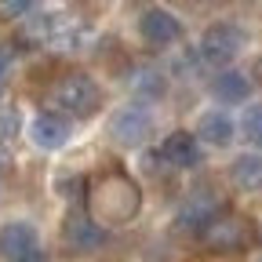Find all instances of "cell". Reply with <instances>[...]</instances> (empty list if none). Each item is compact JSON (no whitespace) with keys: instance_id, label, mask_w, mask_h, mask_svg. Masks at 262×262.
Returning <instances> with one entry per match:
<instances>
[{"instance_id":"cell-7","label":"cell","mask_w":262,"mask_h":262,"mask_svg":"<svg viewBox=\"0 0 262 262\" xmlns=\"http://www.w3.org/2000/svg\"><path fill=\"white\" fill-rule=\"evenodd\" d=\"M110 131H113V139L120 146H139V142H146V135L153 131V117L142 106H127V110L113 113Z\"/></svg>"},{"instance_id":"cell-3","label":"cell","mask_w":262,"mask_h":262,"mask_svg":"<svg viewBox=\"0 0 262 262\" xmlns=\"http://www.w3.org/2000/svg\"><path fill=\"white\" fill-rule=\"evenodd\" d=\"M248 44V33L233 22H215L204 29V37H201V48H196V55H201V62L208 66H229Z\"/></svg>"},{"instance_id":"cell-14","label":"cell","mask_w":262,"mask_h":262,"mask_svg":"<svg viewBox=\"0 0 262 262\" xmlns=\"http://www.w3.org/2000/svg\"><path fill=\"white\" fill-rule=\"evenodd\" d=\"M211 91H215L219 102H244L251 95V80L244 73H237V70H226V73H219L211 80Z\"/></svg>"},{"instance_id":"cell-6","label":"cell","mask_w":262,"mask_h":262,"mask_svg":"<svg viewBox=\"0 0 262 262\" xmlns=\"http://www.w3.org/2000/svg\"><path fill=\"white\" fill-rule=\"evenodd\" d=\"M40 251V241H37V229L29 222H8L0 229V255L8 262H26Z\"/></svg>"},{"instance_id":"cell-9","label":"cell","mask_w":262,"mask_h":262,"mask_svg":"<svg viewBox=\"0 0 262 262\" xmlns=\"http://www.w3.org/2000/svg\"><path fill=\"white\" fill-rule=\"evenodd\" d=\"M29 139L40 149H62L66 142H70V120L58 117V113H40L29 124Z\"/></svg>"},{"instance_id":"cell-18","label":"cell","mask_w":262,"mask_h":262,"mask_svg":"<svg viewBox=\"0 0 262 262\" xmlns=\"http://www.w3.org/2000/svg\"><path fill=\"white\" fill-rule=\"evenodd\" d=\"M8 66H11V48H0V80H4Z\"/></svg>"},{"instance_id":"cell-16","label":"cell","mask_w":262,"mask_h":262,"mask_svg":"<svg viewBox=\"0 0 262 262\" xmlns=\"http://www.w3.org/2000/svg\"><path fill=\"white\" fill-rule=\"evenodd\" d=\"M135 91L157 98V95H164V77H160L157 70H139V73H135Z\"/></svg>"},{"instance_id":"cell-17","label":"cell","mask_w":262,"mask_h":262,"mask_svg":"<svg viewBox=\"0 0 262 262\" xmlns=\"http://www.w3.org/2000/svg\"><path fill=\"white\" fill-rule=\"evenodd\" d=\"M0 15H29V4H0Z\"/></svg>"},{"instance_id":"cell-5","label":"cell","mask_w":262,"mask_h":262,"mask_svg":"<svg viewBox=\"0 0 262 262\" xmlns=\"http://www.w3.org/2000/svg\"><path fill=\"white\" fill-rule=\"evenodd\" d=\"M139 33H142V40L149 48H168V44L182 40V22L164 8H149L139 18Z\"/></svg>"},{"instance_id":"cell-2","label":"cell","mask_w":262,"mask_h":262,"mask_svg":"<svg viewBox=\"0 0 262 262\" xmlns=\"http://www.w3.org/2000/svg\"><path fill=\"white\" fill-rule=\"evenodd\" d=\"M51 106L62 110V113H73V117H91L98 110V102H102V91H98V84L88 77V73H66L55 80L51 88Z\"/></svg>"},{"instance_id":"cell-13","label":"cell","mask_w":262,"mask_h":262,"mask_svg":"<svg viewBox=\"0 0 262 262\" xmlns=\"http://www.w3.org/2000/svg\"><path fill=\"white\" fill-rule=\"evenodd\" d=\"M196 139H204L211 146H229V139H233V120L226 113H219V110H211V113H204L196 120Z\"/></svg>"},{"instance_id":"cell-11","label":"cell","mask_w":262,"mask_h":262,"mask_svg":"<svg viewBox=\"0 0 262 262\" xmlns=\"http://www.w3.org/2000/svg\"><path fill=\"white\" fill-rule=\"evenodd\" d=\"M160 153H164L168 164H175V168H196V164H201V142H196V135H189V131L168 135Z\"/></svg>"},{"instance_id":"cell-12","label":"cell","mask_w":262,"mask_h":262,"mask_svg":"<svg viewBox=\"0 0 262 262\" xmlns=\"http://www.w3.org/2000/svg\"><path fill=\"white\" fill-rule=\"evenodd\" d=\"M233 182L244 193H262V153H241L233 160Z\"/></svg>"},{"instance_id":"cell-10","label":"cell","mask_w":262,"mask_h":262,"mask_svg":"<svg viewBox=\"0 0 262 262\" xmlns=\"http://www.w3.org/2000/svg\"><path fill=\"white\" fill-rule=\"evenodd\" d=\"M215 215H222V201H219L215 193L201 189V193H193L189 201L179 208V226L182 229H204Z\"/></svg>"},{"instance_id":"cell-19","label":"cell","mask_w":262,"mask_h":262,"mask_svg":"<svg viewBox=\"0 0 262 262\" xmlns=\"http://www.w3.org/2000/svg\"><path fill=\"white\" fill-rule=\"evenodd\" d=\"M255 77H258V84H262V58L255 62Z\"/></svg>"},{"instance_id":"cell-8","label":"cell","mask_w":262,"mask_h":262,"mask_svg":"<svg viewBox=\"0 0 262 262\" xmlns=\"http://www.w3.org/2000/svg\"><path fill=\"white\" fill-rule=\"evenodd\" d=\"M62 241H66V248L70 251H91V248H98L106 241V229L98 226L91 215H70L66 219V226H62Z\"/></svg>"},{"instance_id":"cell-15","label":"cell","mask_w":262,"mask_h":262,"mask_svg":"<svg viewBox=\"0 0 262 262\" xmlns=\"http://www.w3.org/2000/svg\"><path fill=\"white\" fill-rule=\"evenodd\" d=\"M241 131H244V139H251L255 146H262V106H248L244 110Z\"/></svg>"},{"instance_id":"cell-1","label":"cell","mask_w":262,"mask_h":262,"mask_svg":"<svg viewBox=\"0 0 262 262\" xmlns=\"http://www.w3.org/2000/svg\"><path fill=\"white\" fill-rule=\"evenodd\" d=\"M139 211V189L127 175H106L91 189L88 215L95 222H127Z\"/></svg>"},{"instance_id":"cell-4","label":"cell","mask_w":262,"mask_h":262,"mask_svg":"<svg viewBox=\"0 0 262 262\" xmlns=\"http://www.w3.org/2000/svg\"><path fill=\"white\" fill-rule=\"evenodd\" d=\"M201 241H204V248H211V251H219V255L244 251V248L251 244V226H248L244 215L222 211V215H215V219L201 229Z\"/></svg>"}]
</instances>
